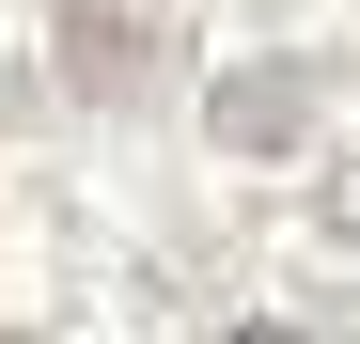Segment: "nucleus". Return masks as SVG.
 Returning a JSON list of instances; mask_svg holds the SVG:
<instances>
[{"label":"nucleus","mask_w":360,"mask_h":344,"mask_svg":"<svg viewBox=\"0 0 360 344\" xmlns=\"http://www.w3.org/2000/svg\"><path fill=\"white\" fill-rule=\"evenodd\" d=\"M251 344H297V329H251Z\"/></svg>","instance_id":"1"}]
</instances>
